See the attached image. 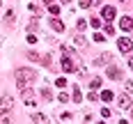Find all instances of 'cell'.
Returning <instances> with one entry per match:
<instances>
[{"mask_svg":"<svg viewBox=\"0 0 133 124\" xmlns=\"http://www.w3.org/2000/svg\"><path fill=\"white\" fill-rule=\"evenodd\" d=\"M37 78V71H32V69H18L16 71V83H18V87H28L30 83Z\"/></svg>","mask_w":133,"mask_h":124,"instance_id":"1","label":"cell"},{"mask_svg":"<svg viewBox=\"0 0 133 124\" xmlns=\"http://www.w3.org/2000/svg\"><path fill=\"white\" fill-rule=\"evenodd\" d=\"M12 106H14V99H12L9 94H5L2 99H0V115H2V113H7Z\"/></svg>","mask_w":133,"mask_h":124,"instance_id":"2","label":"cell"},{"mask_svg":"<svg viewBox=\"0 0 133 124\" xmlns=\"http://www.w3.org/2000/svg\"><path fill=\"white\" fill-rule=\"evenodd\" d=\"M117 46H119V51H122V53H129V51L133 48L131 39H126V37H122V39H117Z\"/></svg>","mask_w":133,"mask_h":124,"instance_id":"3","label":"cell"},{"mask_svg":"<svg viewBox=\"0 0 133 124\" xmlns=\"http://www.w3.org/2000/svg\"><path fill=\"white\" fill-rule=\"evenodd\" d=\"M21 94L25 96L28 106H35V96H32V90H30V85H28V87H21Z\"/></svg>","mask_w":133,"mask_h":124,"instance_id":"4","label":"cell"},{"mask_svg":"<svg viewBox=\"0 0 133 124\" xmlns=\"http://www.w3.org/2000/svg\"><path fill=\"white\" fill-rule=\"evenodd\" d=\"M62 69H64L66 74H69V71H74V69H76V64H74V60H71V57H69V55H64V57H62Z\"/></svg>","mask_w":133,"mask_h":124,"instance_id":"5","label":"cell"},{"mask_svg":"<svg viewBox=\"0 0 133 124\" xmlns=\"http://www.w3.org/2000/svg\"><path fill=\"white\" fill-rule=\"evenodd\" d=\"M101 16H103L106 21H112V18H115V7L106 5V7H103V12H101Z\"/></svg>","mask_w":133,"mask_h":124,"instance_id":"6","label":"cell"},{"mask_svg":"<svg viewBox=\"0 0 133 124\" xmlns=\"http://www.w3.org/2000/svg\"><path fill=\"white\" fill-rule=\"evenodd\" d=\"M119 28H122V30H131V28H133V18H131V16H122V18H119Z\"/></svg>","mask_w":133,"mask_h":124,"instance_id":"7","label":"cell"},{"mask_svg":"<svg viewBox=\"0 0 133 124\" xmlns=\"http://www.w3.org/2000/svg\"><path fill=\"white\" fill-rule=\"evenodd\" d=\"M108 76H110L112 81H117V78H122V71L115 67V64H110V67H108Z\"/></svg>","mask_w":133,"mask_h":124,"instance_id":"8","label":"cell"},{"mask_svg":"<svg viewBox=\"0 0 133 124\" xmlns=\"http://www.w3.org/2000/svg\"><path fill=\"white\" fill-rule=\"evenodd\" d=\"M117 103H119V108H129V106H131V99L126 94H122L119 99H117Z\"/></svg>","mask_w":133,"mask_h":124,"instance_id":"9","label":"cell"},{"mask_svg":"<svg viewBox=\"0 0 133 124\" xmlns=\"http://www.w3.org/2000/svg\"><path fill=\"white\" fill-rule=\"evenodd\" d=\"M106 62H110V53H103L101 57H96V62H94V64H96V67H101V64H106Z\"/></svg>","mask_w":133,"mask_h":124,"instance_id":"10","label":"cell"},{"mask_svg":"<svg viewBox=\"0 0 133 124\" xmlns=\"http://www.w3.org/2000/svg\"><path fill=\"white\" fill-rule=\"evenodd\" d=\"M51 28H53L55 32H62V30H64V25H62V21H57V18H53V21H51Z\"/></svg>","mask_w":133,"mask_h":124,"instance_id":"11","label":"cell"},{"mask_svg":"<svg viewBox=\"0 0 133 124\" xmlns=\"http://www.w3.org/2000/svg\"><path fill=\"white\" fill-rule=\"evenodd\" d=\"M14 18H16V12H14V9H7V14H5V21H7V23H14Z\"/></svg>","mask_w":133,"mask_h":124,"instance_id":"12","label":"cell"},{"mask_svg":"<svg viewBox=\"0 0 133 124\" xmlns=\"http://www.w3.org/2000/svg\"><path fill=\"white\" fill-rule=\"evenodd\" d=\"M101 99H103V101H112V99H115V94H112L110 90H106V92H101Z\"/></svg>","mask_w":133,"mask_h":124,"instance_id":"13","label":"cell"},{"mask_svg":"<svg viewBox=\"0 0 133 124\" xmlns=\"http://www.w3.org/2000/svg\"><path fill=\"white\" fill-rule=\"evenodd\" d=\"M90 23H92V28L99 30V28H101V18H99V16H92V18H90Z\"/></svg>","mask_w":133,"mask_h":124,"instance_id":"14","label":"cell"},{"mask_svg":"<svg viewBox=\"0 0 133 124\" xmlns=\"http://www.w3.org/2000/svg\"><path fill=\"white\" fill-rule=\"evenodd\" d=\"M32 120H35L37 124H48V120H46L44 115H32Z\"/></svg>","mask_w":133,"mask_h":124,"instance_id":"15","label":"cell"},{"mask_svg":"<svg viewBox=\"0 0 133 124\" xmlns=\"http://www.w3.org/2000/svg\"><path fill=\"white\" fill-rule=\"evenodd\" d=\"M51 60H53V55H51V53L44 55V57H41V64H44V67H51Z\"/></svg>","mask_w":133,"mask_h":124,"instance_id":"16","label":"cell"},{"mask_svg":"<svg viewBox=\"0 0 133 124\" xmlns=\"http://www.w3.org/2000/svg\"><path fill=\"white\" fill-rule=\"evenodd\" d=\"M90 87H92V90H99V87H101V78L96 76V78H94V81L90 83Z\"/></svg>","mask_w":133,"mask_h":124,"instance_id":"17","label":"cell"},{"mask_svg":"<svg viewBox=\"0 0 133 124\" xmlns=\"http://www.w3.org/2000/svg\"><path fill=\"white\" fill-rule=\"evenodd\" d=\"M48 12L53 14V16H57V14H60V7H57V5H51V7H48Z\"/></svg>","mask_w":133,"mask_h":124,"instance_id":"18","label":"cell"},{"mask_svg":"<svg viewBox=\"0 0 133 124\" xmlns=\"http://www.w3.org/2000/svg\"><path fill=\"white\" fill-rule=\"evenodd\" d=\"M74 99H76V103H80V99H83V94H80L78 87H76V92H74Z\"/></svg>","mask_w":133,"mask_h":124,"instance_id":"19","label":"cell"},{"mask_svg":"<svg viewBox=\"0 0 133 124\" xmlns=\"http://www.w3.org/2000/svg\"><path fill=\"white\" fill-rule=\"evenodd\" d=\"M90 5H92V0H80V7H83V9H87Z\"/></svg>","mask_w":133,"mask_h":124,"instance_id":"20","label":"cell"},{"mask_svg":"<svg viewBox=\"0 0 133 124\" xmlns=\"http://www.w3.org/2000/svg\"><path fill=\"white\" fill-rule=\"evenodd\" d=\"M55 85H57V87H64L66 81H64V78H57V81H55Z\"/></svg>","mask_w":133,"mask_h":124,"instance_id":"21","label":"cell"},{"mask_svg":"<svg viewBox=\"0 0 133 124\" xmlns=\"http://www.w3.org/2000/svg\"><path fill=\"white\" fill-rule=\"evenodd\" d=\"M87 25V23H85V21H83V18H78V23H76V28H78V30H83V28Z\"/></svg>","mask_w":133,"mask_h":124,"instance_id":"22","label":"cell"},{"mask_svg":"<svg viewBox=\"0 0 133 124\" xmlns=\"http://www.w3.org/2000/svg\"><path fill=\"white\" fill-rule=\"evenodd\" d=\"M76 44H78V46H85V39H83L80 35H76Z\"/></svg>","mask_w":133,"mask_h":124,"instance_id":"23","label":"cell"},{"mask_svg":"<svg viewBox=\"0 0 133 124\" xmlns=\"http://www.w3.org/2000/svg\"><path fill=\"white\" fill-rule=\"evenodd\" d=\"M41 96H44V99H51V92H48V90L44 87V90H41Z\"/></svg>","mask_w":133,"mask_h":124,"instance_id":"24","label":"cell"},{"mask_svg":"<svg viewBox=\"0 0 133 124\" xmlns=\"http://www.w3.org/2000/svg\"><path fill=\"white\" fill-rule=\"evenodd\" d=\"M103 30H106L108 35H115V28H112V25H106V28H103Z\"/></svg>","mask_w":133,"mask_h":124,"instance_id":"25","label":"cell"},{"mask_svg":"<svg viewBox=\"0 0 133 124\" xmlns=\"http://www.w3.org/2000/svg\"><path fill=\"white\" fill-rule=\"evenodd\" d=\"M126 92H133V81H126Z\"/></svg>","mask_w":133,"mask_h":124,"instance_id":"26","label":"cell"},{"mask_svg":"<svg viewBox=\"0 0 133 124\" xmlns=\"http://www.w3.org/2000/svg\"><path fill=\"white\" fill-rule=\"evenodd\" d=\"M129 67H131V69H133V57H131V60H129Z\"/></svg>","mask_w":133,"mask_h":124,"instance_id":"27","label":"cell"},{"mask_svg":"<svg viewBox=\"0 0 133 124\" xmlns=\"http://www.w3.org/2000/svg\"><path fill=\"white\" fill-rule=\"evenodd\" d=\"M44 2H46V5H53V0H44Z\"/></svg>","mask_w":133,"mask_h":124,"instance_id":"28","label":"cell"},{"mask_svg":"<svg viewBox=\"0 0 133 124\" xmlns=\"http://www.w3.org/2000/svg\"><path fill=\"white\" fill-rule=\"evenodd\" d=\"M62 2H71V0H62Z\"/></svg>","mask_w":133,"mask_h":124,"instance_id":"29","label":"cell"},{"mask_svg":"<svg viewBox=\"0 0 133 124\" xmlns=\"http://www.w3.org/2000/svg\"><path fill=\"white\" fill-rule=\"evenodd\" d=\"M96 124H103V122H96Z\"/></svg>","mask_w":133,"mask_h":124,"instance_id":"30","label":"cell"},{"mask_svg":"<svg viewBox=\"0 0 133 124\" xmlns=\"http://www.w3.org/2000/svg\"><path fill=\"white\" fill-rule=\"evenodd\" d=\"M0 5H2V2H0Z\"/></svg>","mask_w":133,"mask_h":124,"instance_id":"31","label":"cell"}]
</instances>
